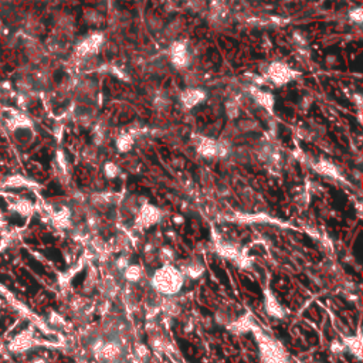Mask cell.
<instances>
[{
	"label": "cell",
	"mask_w": 363,
	"mask_h": 363,
	"mask_svg": "<svg viewBox=\"0 0 363 363\" xmlns=\"http://www.w3.org/2000/svg\"><path fill=\"white\" fill-rule=\"evenodd\" d=\"M349 20L355 23V24H361L363 20V11L361 7H356V9L351 10L349 11Z\"/></svg>",
	"instance_id": "13"
},
{
	"label": "cell",
	"mask_w": 363,
	"mask_h": 363,
	"mask_svg": "<svg viewBox=\"0 0 363 363\" xmlns=\"http://www.w3.org/2000/svg\"><path fill=\"white\" fill-rule=\"evenodd\" d=\"M255 125H257V124H255L254 121H251V119H245V121H241V122H240V128H241V129H245V131H248V129H250V131H251V129H255V128H257Z\"/></svg>",
	"instance_id": "15"
},
{
	"label": "cell",
	"mask_w": 363,
	"mask_h": 363,
	"mask_svg": "<svg viewBox=\"0 0 363 363\" xmlns=\"http://www.w3.org/2000/svg\"><path fill=\"white\" fill-rule=\"evenodd\" d=\"M74 91L81 98H92L98 92V84H97V81L91 78L79 79L78 82H75Z\"/></svg>",
	"instance_id": "6"
},
{
	"label": "cell",
	"mask_w": 363,
	"mask_h": 363,
	"mask_svg": "<svg viewBox=\"0 0 363 363\" xmlns=\"http://www.w3.org/2000/svg\"><path fill=\"white\" fill-rule=\"evenodd\" d=\"M105 44V36L102 31H92L77 43L74 54L78 60L97 57Z\"/></svg>",
	"instance_id": "3"
},
{
	"label": "cell",
	"mask_w": 363,
	"mask_h": 363,
	"mask_svg": "<svg viewBox=\"0 0 363 363\" xmlns=\"http://www.w3.org/2000/svg\"><path fill=\"white\" fill-rule=\"evenodd\" d=\"M336 61H338V59H336V56H334V54H331V56L326 57V64L328 66H334V64H336Z\"/></svg>",
	"instance_id": "16"
},
{
	"label": "cell",
	"mask_w": 363,
	"mask_h": 363,
	"mask_svg": "<svg viewBox=\"0 0 363 363\" xmlns=\"http://www.w3.org/2000/svg\"><path fill=\"white\" fill-rule=\"evenodd\" d=\"M248 94L253 98V101L257 102L260 107H263V108L270 111V112L273 111V108H274V95L271 92L264 91V89L255 88V87H250Z\"/></svg>",
	"instance_id": "5"
},
{
	"label": "cell",
	"mask_w": 363,
	"mask_h": 363,
	"mask_svg": "<svg viewBox=\"0 0 363 363\" xmlns=\"http://www.w3.org/2000/svg\"><path fill=\"white\" fill-rule=\"evenodd\" d=\"M167 60H169L170 67H173V69L183 70V71L190 69L192 63H193V53L189 46V41L185 39L170 41Z\"/></svg>",
	"instance_id": "2"
},
{
	"label": "cell",
	"mask_w": 363,
	"mask_h": 363,
	"mask_svg": "<svg viewBox=\"0 0 363 363\" xmlns=\"http://www.w3.org/2000/svg\"><path fill=\"white\" fill-rule=\"evenodd\" d=\"M132 145V139L129 138L128 134H122L118 139V146L121 150H127L129 149V146Z\"/></svg>",
	"instance_id": "14"
},
{
	"label": "cell",
	"mask_w": 363,
	"mask_h": 363,
	"mask_svg": "<svg viewBox=\"0 0 363 363\" xmlns=\"http://www.w3.org/2000/svg\"><path fill=\"white\" fill-rule=\"evenodd\" d=\"M185 77H183V82L186 87H203L205 84V75L202 73H199L196 70H185Z\"/></svg>",
	"instance_id": "9"
},
{
	"label": "cell",
	"mask_w": 363,
	"mask_h": 363,
	"mask_svg": "<svg viewBox=\"0 0 363 363\" xmlns=\"http://www.w3.org/2000/svg\"><path fill=\"white\" fill-rule=\"evenodd\" d=\"M264 77L275 87H284L287 84L301 78V73L284 61H273L267 66Z\"/></svg>",
	"instance_id": "1"
},
{
	"label": "cell",
	"mask_w": 363,
	"mask_h": 363,
	"mask_svg": "<svg viewBox=\"0 0 363 363\" xmlns=\"http://www.w3.org/2000/svg\"><path fill=\"white\" fill-rule=\"evenodd\" d=\"M185 20L183 19H173L172 21H169L165 24V27L162 30V36L165 37L166 40H173L179 39V36L185 31Z\"/></svg>",
	"instance_id": "7"
},
{
	"label": "cell",
	"mask_w": 363,
	"mask_h": 363,
	"mask_svg": "<svg viewBox=\"0 0 363 363\" xmlns=\"http://www.w3.org/2000/svg\"><path fill=\"white\" fill-rule=\"evenodd\" d=\"M165 21L160 16H157L155 13H150L146 16V27L149 29V31L155 33V34H160L162 30L165 27Z\"/></svg>",
	"instance_id": "10"
},
{
	"label": "cell",
	"mask_w": 363,
	"mask_h": 363,
	"mask_svg": "<svg viewBox=\"0 0 363 363\" xmlns=\"http://www.w3.org/2000/svg\"><path fill=\"white\" fill-rule=\"evenodd\" d=\"M84 20L89 26H99L102 24L104 17L101 14V11L97 9H85L84 10Z\"/></svg>",
	"instance_id": "11"
},
{
	"label": "cell",
	"mask_w": 363,
	"mask_h": 363,
	"mask_svg": "<svg viewBox=\"0 0 363 363\" xmlns=\"http://www.w3.org/2000/svg\"><path fill=\"white\" fill-rule=\"evenodd\" d=\"M170 69V64H169V60L163 59V57H156V59L150 60L149 61V66L147 70L150 74L156 75V77H162L165 75L167 71Z\"/></svg>",
	"instance_id": "8"
},
{
	"label": "cell",
	"mask_w": 363,
	"mask_h": 363,
	"mask_svg": "<svg viewBox=\"0 0 363 363\" xmlns=\"http://www.w3.org/2000/svg\"><path fill=\"white\" fill-rule=\"evenodd\" d=\"M185 3H186L187 9L192 10L196 14H203L209 9L206 0H185Z\"/></svg>",
	"instance_id": "12"
},
{
	"label": "cell",
	"mask_w": 363,
	"mask_h": 363,
	"mask_svg": "<svg viewBox=\"0 0 363 363\" xmlns=\"http://www.w3.org/2000/svg\"><path fill=\"white\" fill-rule=\"evenodd\" d=\"M207 97V91L203 87H186L179 92V102L183 108L192 109L203 104Z\"/></svg>",
	"instance_id": "4"
}]
</instances>
